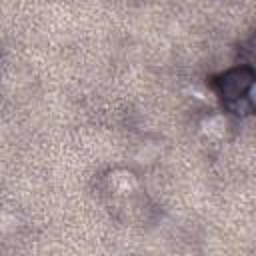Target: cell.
Instances as JSON below:
<instances>
[{
    "instance_id": "1",
    "label": "cell",
    "mask_w": 256,
    "mask_h": 256,
    "mask_svg": "<svg viewBox=\"0 0 256 256\" xmlns=\"http://www.w3.org/2000/svg\"><path fill=\"white\" fill-rule=\"evenodd\" d=\"M252 86H254V72L248 66L232 68L218 78V90L224 98V104L252 94Z\"/></svg>"
},
{
    "instance_id": "2",
    "label": "cell",
    "mask_w": 256,
    "mask_h": 256,
    "mask_svg": "<svg viewBox=\"0 0 256 256\" xmlns=\"http://www.w3.org/2000/svg\"><path fill=\"white\" fill-rule=\"evenodd\" d=\"M108 182H110V188L118 194H126V192H132L136 188V178L132 172H126V170H116L108 176Z\"/></svg>"
},
{
    "instance_id": "3",
    "label": "cell",
    "mask_w": 256,
    "mask_h": 256,
    "mask_svg": "<svg viewBox=\"0 0 256 256\" xmlns=\"http://www.w3.org/2000/svg\"><path fill=\"white\" fill-rule=\"evenodd\" d=\"M202 130H204V134H208V136H222L224 130H226V118L220 116V114L208 116V118H204V122H202Z\"/></svg>"
}]
</instances>
